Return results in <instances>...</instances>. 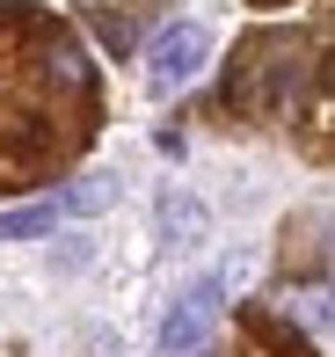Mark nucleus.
<instances>
[{
	"label": "nucleus",
	"mask_w": 335,
	"mask_h": 357,
	"mask_svg": "<svg viewBox=\"0 0 335 357\" xmlns=\"http://www.w3.org/2000/svg\"><path fill=\"white\" fill-rule=\"evenodd\" d=\"M219 299H226V284H219V278H197V284L175 291V306H168V321H161V357H197L204 343H212Z\"/></svg>",
	"instance_id": "obj_1"
},
{
	"label": "nucleus",
	"mask_w": 335,
	"mask_h": 357,
	"mask_svg": "<svg viewBox=\"0 0 335 357\" xmlns=\"http://www.w3.org/2000/svg\"><path fill=\"white\" fill-rule=\"evenodd\" d=\"M204 59H212V37H204L197 22H168L161 37H153V52H146V88L153 95H182L189 80L204 73Z\"/></svg>",
	"instance_id": "obj_2"
},
{
	"label": "nucleus",
	"mask_w": 335,
	"mask_h": 357,
	"mask_svg": "<svg viewBox=\"0 0 335 357\" xmlns=\"http://www.w3.org/2000/svg\"><path fill=\"white\" fill-rule=\"evenodd\" d=\"M212 234V212H204L189 190H161V241L168 248H197Z\"/></svg>",
	"instance_id": "obj_3"
},
{
	"label": "nucleus",
	"mask_w": 335,
	"mask_h": 357,
	"mask_svg": "<svg viewBox=\"0 0 335 357\" xmlns=\"http://www.w3.org/2000/svg\"><path fill=\"white\" fill-rule=\"evenodd\" d=\"M59 219H66V204H59V197H29V204H8V212H0V241H44Z\"/></svg>",
	"instance_id": "obj_4"
},
{
	"label": "nucleus",
	"mask_w": 335,
	"mask_h": 357,
	"mask_svg": "<svg viewBox=\"0 0 335 357\" xmlns=\"http://www.w3.org/2000/svg\"><path fill=\"white\" fill-rule=\"evenodd\" d=\"M59 204H66V212H81V219L109 212V204H117V175H109V168H95V175H81V183H73Z\"/></svg>",
	"instance_id": "obj_5"
},
{
	"label": "nucleus",
	"mask_w": 335,
	"mask_h": 357,
	"mask_svg": "<svg viewBox=\"0 0 335 357\" xmlns=\"http://www.w3.org/2000/svg\"><path fill=\"white\" fill-rule=\"evenodd\" d=\"M292 314H299V328H313V335H335V284L292 291Z\"/></svg>",
	"instance_id": "obj_6"
},
{
	"label": "nucleus",
	"mask_w": 335,
	"mask_h": 357,
	"mask_svg": "<svg viewBox=\"0 0 335 357\" xmlns=\"http://www.w3.org/2000/svg\"><path fill=\"white\" fill-rule=\"evenodd\" d=\"M52 80H66V88H81V80H88V59H81V44H66V37L52 44Z\"/></svg>",
	"instance_id": "obj_7"
},
{
	"label": "nucleus",
	"mask_w": 335,
	"mask_h": 357,
	"mask_svg": "<svg viewBox=\"0 0 335 357\" xmlns=\"http://www.w3.org/2000/svg\"><path fill=\"white\" fill-rule=\"evenodd\" d=\"M328 88H335V59H328Z\"/></svg>",
	"instance_id": "obj_8"
}]
</instances>
